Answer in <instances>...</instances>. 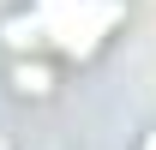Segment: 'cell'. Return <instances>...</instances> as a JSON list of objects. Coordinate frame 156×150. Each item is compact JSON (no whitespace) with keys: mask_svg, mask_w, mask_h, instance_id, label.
I'll use <instances>...</instances> for the list:
<instances>
[{"mask_svg":"<svg viewBox=\"0 0 156 150\" xmlns=\"http://www.w3.org/2000/svg\"><path fill=\"white\" fill-rule=\"evenodd\" d=\"M126 24V0H24L0 18L12 60H96Z\"/></svg>","mask_w":156,"mask_h":150,"instance_id":"1","label":"cell"},{"mask_svg":"<svg viewBox=\"0 0 156 150\" xmlns=\"http://www.w3.org/2000/svg\"><path fill=\"white\" fill-rule=\"evenodd\" d=\"M12 90L18 96H54V72H48V60H12Z\"/></svg>","mask_w":156,"mask_h":150,"instance_id":"2","label":"cell"},{"mask_svg":"<svg viewBox=\"0 0 156 150\" xmlns=\"http://www.w3.org/2000/svg\"><path fill=\"white\" fill-rule=\"evenodd\" d=\"M138 150H156V126H150V132H144V138H138Z\"/></svg>","mask_w":156,"mask_h":150,"instance_id":"3","label":"cell"},{"mask_svg":"<svg viewBox=\"0 0 156 150\" xmlns=\"http://www.w3.org/2000/svg\"><path fill=\"white\" fill-rule=\"evenodd\" d=\"M0 150H12V144H0Z\"/></svg>","mask_w":156,"mask_h":150,"instance_id":"4","label":"cell"}]
</instances>
